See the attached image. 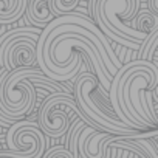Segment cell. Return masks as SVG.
<instances>
[{
	"label": "cell",
	"instance_id": "obj_13",
	"mask_svg": "<svg viewBox=\"0 0 158 158\" xmlns=\"http://www.w3.org/2000/svg\"><path fill=\"white\" fill-rule=\"evenodd\" d=\"M147 11L158 16V0H147Z\"/></svg>",
	"mask_w": 158,
	"mask_h": 158
},
{
	"label": "cell",
	"instance_id": "obj_10",
	"mask_svg": "<svg viewBox=\"0 0 158 158\" xmlns=\"http://www.w3.org/2000/svg\"><path fill=\"white\" fill-rule=\"evenodd\" d=\"M130 27H132L133 30H136L138 33L150 34L152 31H156V30H158V16L152 14V13L147 11V10L138 11L136 16L133 17Z\"/></svg>",
	"mask_w": 158,
	"mask_h": 158
},
{
	"label": "cell",
	"instance_id": "obj_2",
	"mask_svg": "<svg viewBox=\"0 0 158 158\" xmlns=\"http://www.w3.org/2000/svg\"><path fill=\"white\" fill-rule=\"evenodd\" d=\"M139 5L141 0H90L89 11L95 25L107 39L115 40L124 48L138 51L147 34L138 33L127 22L133 20L139 11Z\"/></svg>",
	"mask_w": 158,
	"mask_h": 158
},
{
	"label": "cell",
	"instance_id": "obj_3",
	"mask_svg": "<svg viewBox=\"0 0 158 158\" xmlns=\"http://www.w3.org/2000/svg\"><path fill=\"white\" fill-rule=\"evenodd\" d=\"M40 36L37 28H16L0 37V67L6 71L33 68L36 65V44Z\"/></svg>",
	"mask_w": 158,
	"mask_h": 158
},
{
	"label": "cell",
	"instance_id": "obj_11",
	"mask_svg": "<svg viewBox=\"0 0 158 158\" xmlns=\"http://www.w3.org/2000/svg\"><path fill=\"white\" fill-rule=\"evenodd\" d=\"M138 138H133V136H127V138H123L119 141H110L107 149H119V150H126V152H130L135 158H152V155L143 149L138 143H136Z\"/></svg>",
	"mask_w": 158,
	"mask_h": 158
},
{
	"label": "cell",
	"instance_id": "obj_5",
	"mask_svg": "<svg viewBox=\"0 0 158 158\" xmlns=\"http://www.w3.org/2000/svg\"><path fill=\"white\" fill-rule=\"evenodd\" d=\"M8 150H0V158H42L47 150V136L33 119H20L10 126L6 133Z\"/></svg>",
	"mask_w": 158,
	"mask_h": 158
},
{
	"label": "cell",
	"instance_id": "obj_8",
	"mask_svg": "<svg viewBox=\"0 0 158 158\" xmlns=\"http://www.w3.org/2000/svg\"><path fill=\"white\" fill-rule=\"evenodd\" d=\"M28 0H0V25L19 20L27 11Z\"/></svg>",
	"mask_w": 158,
	"mask_h": 158
},
{
	"label": "cell",
	"instance_id": "obj_12",
	"mask_svg": "<svg viewBox=\"0 0 158 158\" xmlns=\"http://www.w3.org/2000/svg\"><path fill=\"white\" fill-rule=\"evenodd\" d=\"M47 2H48L50 13L53 14L54 19L73 13L79 5V0H47Z\"/></svg>",
	"mask_w": 158,
	"mask_h": 158
},
{
	"label": "cell",
	"instance_id": "obj_6",
	"mask_svg": "<svg viewBox=\"0 0 158 158\" xmlns=\"http://www.w3.org/2000/svg\"><path fill=\"white\" fill-rule=\"evenodd\" d=\"M73 124H70L68 127V132H70V139H68V147H64V146H54L51 149H48L47 153H44L42 158H82L79 155V150H77V138H79V133L82 132V129L87 126L84 121L81 119H74L71 121Z\"/></svg>",
	"mask_w": 158,
	"mask_h": 158
},
{
	"label": "cell",
	"instance_id": "obj_1",
	"mask_svg": "<svg viewBox=\"0 0 158 158\" xmlns=\"http://www.w3.org/2000/svg\"><path fill=\"white\" fill-rule=\"evenodd\" d=\"M71 95L77 109L84 115L87 126L93 127L96 132H104L115 136H138L144 133L127 127L116 118L109 102V93L101 87L96 76L89 73L85 67L81 68L74 79H71Z\"/></svg>",
	"mask_w": 158,
	"mask_h": 158
},
{
	"label": "cell",
	"instance_id": "obj_9",
	"mask_svg": "<svg viewBox=\"0 0 158 158\" xmlns=\"http://www.w3.org/2000/svg\"><path fill=\"white\" fill-rule=\"evenodd\" d=\"M138 53H139V56L136 59L147 60L158 67V30L147 34V37L141 42Z\"/></svg>",
	"mask_w": 158,
	"mask_h": 158
},
{
	"label": "cell",
	"instance_id": "obj_7",
	"mask_svg": "<svg viewBox=\"0 0 158 158\" xmlns=\"http://www.w3.org/2000/svg\"><path fill=\"white\" fill-rule=\"evenodd\" d=\"M25 13H27L30 22L33 25H36L37 28H45L54 19L53 14L50 13L47 0H31V2L27 5Z\"/></svg>",
	"mask_w": 158,
	"mask_h": 158
},
{
	"label": "cell",
	"instance_id": "obj_4",
	"mask_svg": "<svg viewBox=\"0 0 158 158\" xmlns=\"http://www.w3.org/2000/svg\"><path fill=\"white\" fill-rule=\"evenodd\" d=\"M74 118L85 123L84 115L77 109L71 93H53L48 95L40 106L37 126L45 136L59 138L68 132V127ZM87 124V123H85Z\"/></svg>",
	"mask_w": 158,
	"mask_h": 158
}]
</instances>
